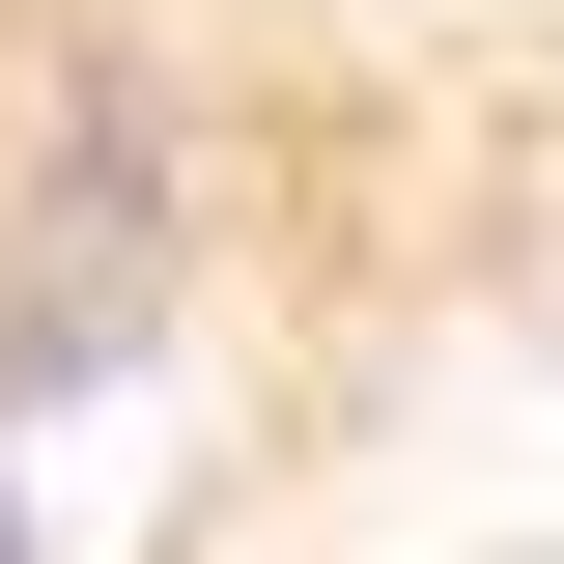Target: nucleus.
<instances>
[{
  "mask_svg": "<svg viewBox=\"0 0 564 564\" xmlns=\"http://www.w3.org/2000/svg\"><path fill=\"white\" fill-rule=\"evenodd\" d=\"M0 564H57V508H29V452H0Z\"/></svg>",
  "mask_w": 564,
  "mask_h": 564,
  "instance_id": "2",
  "label": "nucleus"
},
{
  "mask_svg": "<svg viewBox=\"0 0 564 564\" xmlns=\"http://www.w3.org/2000/svg\"><path fill=\"white\" fill-rule=\"evenodd\" d=\"M254 254V85L170 29V0H57L29 57H0V452L226 311Z\"/></svg>",
  "mask_w": 564,
  "mask_h": 564,
  "instance_id": "1",
  "label": "nucleus"
}]
</instances>
